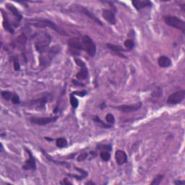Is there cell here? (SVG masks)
<instances>
[{"instance_id": "9", "label": "cell", "mask_w": 185, "mask_h": 185, "mask_svg": "<svg viewBox=\"0 0 185 185\" xmlns=\"http://www.w3.org/2000/svg\"><path fill=\"white\" fill-rule=\"evenodd\" d=\"M142 102L136 103L135 104L132 105H122V106H119L115 107L119 111L124 112V113H130V112L137 111L142 107Z\"/></svg>"}, {"instance_id": "5", "label": "cell", "mask_w": 185, "mask_h": 185, "mask_svg": "<svg viewBox=\"0 0 185 185\" xmlns=\"http://www.w3.org/2000/svg\"><path fill=\"white\" fill-rule=\"evenodd\" d=\"M60 51H61V48L59 46H54L51 48H49L45 52L46 53V55L42 54V56H40V65L46 66L47 64L50 63L55 55L59 54Z\"/></svg>"}, {"instance_id": "11", "label": "cell", "mask_w": 185, "mask_h": 185, "mask_svg": "<svg viewBox=\"0 0 185 185\" xmlns=\"http://www.w3.org/2000/svg\"><path fill=\"white\" fill-rule=\"evenodd\" d=\"M115 159L117 164L122 166L127 162V156L124 151L118 150L115 153Z\"/></svg>"}, {"instance_id": "21", "label": "cell", "mask_w": 185, "mask_h": 185, "mask_svg": "<svg viewBox=\"0 0 185 185\" xmlns=\"http://www.w3.org/2000/svg\"><path fill=\"white\" fill-rule=\"evenodd\" d=\"M56 145L59 147H65L67 146V141L65 138H59L56 140Z\"/></svg>"}, {"instance_id": "4", "label": "cell", "mask_w": 185, "mask_h": 185, "mask_svg": "<svg viewBox=\"0 0 185 185\" xmlns=\"http://www.w3.org/2000/svg\"><path fill=\"white\" fill-rule=\"evenodd\" d=\"M165 23L167 26L176 28L182 32L183 33H185V23L184 20L179 19V17L176 16L167 15L164 17Z\"/></svg>"}, {"instance_id": "10", "label": "cell", "mask_w": 185, "mask_h": 185, "mask_svg": "<svg viewBox=\"0 0 185 185\" xmlns=\"http://www.w3.org/2000/svg\"><path fill=\"white\" fill-rule=\"evenodd\" d=\"M26 150L29 155V158L25 162V164L23 166V168L24 170H35L36 164H35V158H33L31 151L28 148H26Z\"/></svg>"}, {"instance_id": "36", "label": "cell", "mask_w": 185, "mask_h": 185, "mask_svg": "<svg viewBox=\"0 0 185 185\" xmlns=\"http://www.w3.org/2000/svg\"><path fill=\"white\" fill-rule=\"evenodd\" d=\"M185 183L184 181H180V180H177V181H174V184H177V185H181V184H184Z\"/></svg>"}, {"instance_id": "12", "label": "cell", "mask_w": 185, "mask_h": 185, "mask_svg": "<svg viewBox=\"0 0 185 185\" xmlns=\"http://www.w3.org/2000/svg\"><path fill=\"white\" fill-rule=\"evenodd\" d=\"M102 16L108 23H110V24L114 25L116 23V17L114 12L111 11V10L105 9V10H103Z\"/></svg>"}, {"instance_id": "3", "label": "cell", "mask_w": 185, "mask_h": 185, "mask_svg": "<svg viewBox=\"0 0 185 185\" xmlns=\"http://www.w3.org/2000/svg\"><path fill=\"white\" fill-rule=\"evenodd\" d=\"M81 38V48L82 50L85 51L90 56H94L96 52V46L95 43L88 35H85Z\"/></svg>"}, {"instance_id": "20", "label": "cell", "mask_w": 185, "mask_h": 185, "mask_svg": "<svg viewBox=\"0 0 185 185\" xmlns=\"http://www.w3.org/2000/svg\"><path fill=\"white\" fill-rule=\"evenodd\" d=\"M92 120H93L96 123L98 124L99 126H101V127L103 128H111V124H106V123H104V122L101 120L100 117H99L98 116H94V117H92Z\"/></svg>"}, {"instance_id": "25", "label": "cell", "mask_w": 185, "mask_h": 185, "mask_svg": "<svg viewBox=\"0 0 185 185\" xmlns=\"http://www.w3.org/2000/svg\"><path fill=\"white\" fill-rule=\"evenodd\" d=\"M48 98L47 97H43L41 99H38V100H35V101H32L31 102H30V105H34L35 104H38V105H44V104H46V102H47L48 101Z\"/></svg>"}, {"instance_id": "30", "label": "cell", "mask_w": 185, "mask_h": 185, "mask_svg": "<svg viewBox=\"0 0 185 185\" xmlns=\"http://www.w3.org/2000/svg\"><path fill=\"white\" fill-rule=\"evenodd\" d=\"M88 157V153H82L79 156H78L77 160V161H85V160H86L87 158Z\"/></svg>"}, {"instance_id": "13", "label": "cell", "mask_w": 185, "mask_h": 185, "mask_svg": "<svg viewBox=\"0 0 185 185\" xmlns=\"http://www.w3.org/2000/svg\"><path fill=\"white\" fill-rule=\"evenodd\" d=\"M6 7H7V8H8V10L11 12V13L12 14V15H13L14 17H15V22L17 23V25L19 26V23L20 22L21 20L23 19V15H21V13L20 12L19 10H17V9L13 5L6 4Z\"/></svg>"}, {"instance_id": "18", "label": "cell", "mask_w": 185, "mask_h": 185, "mask_svg": "<svg viewBox=\"0 0 185 185\" xmlns=\"http://www.w3.org/2000/svg\"><path fill=\"white\" fill-rule=\"evenodd\" d=\"M26 41H27V38H26V35H20V36L17 37V38L14 41V46H16V47L19 48V49L20 48H23V46H25V45H26Z\"/></svg>"}, {"instance_id": "37", "label": "cell", "mask_w": 185, "mask_h": 185, "mask_svg": "<svg viewBox=\"0 0 185 185\" xmlns=\"http://www.w3.org/2000/svg\"><path fill=\"white\" fill-rule=\"evenodd\" d=\"M72 82H73L74 84H75V85H83V86H84V84H82V83H79L77 81L73 80Z\"/></svg>"}, {"instance_id": "23", "label": "cell", "mask_w": 185, "mask_h": 185, "mask_svg": "<svg viewBox=\"0 0 185 185\" xmlns=\"http://www.w3.org/2000/svg\"><path fill=\"white\" fill-rule=\"evenodd\" d=\"M100 157L104 161H109L110 158H111V154L108 153V151L103 150L101 152Z\"/></svg>"}, {"instance_id": "33", "label": "cell", "mask_w": 185, "mask_h": 185, "mask_svg": "<svg viewBox=\"0 0 185 185\" xmlns=\"http://www.w3.org/2000/svg\"><path fill=\"white\" fill-rule=\"evenodd\" d=\"M74 62H76V64H77L79 67H80V68L81 67H86V66H85V62L83 61H82L81 59H74Z\"/></svg>"}, {"instance_id": "34", "label": "cell", "mask_w": 185, "mask_h": 185, "mask_svg": "<svg viewBox=\"0 0 185 185\" xmlns=\"http://www.w3.org/2000/svg\"><path fill=\"white\" fill-rule=\"evenodd\" d=\"M72 93H73L74 95H78L79 96H84L85 95H86L87 92L85 91V90H83V91H80V92H77V91L73 92H72Z\"/></svg>"}, {"instance_id": "22", "label": "cell", "mask_w": 185, "mask_h": 185, "mask_svg": "<svg viewBox=\"0 0 185 185\" xmlns=\"http://www.w3.org/2000/svg\"><path fill=\"white\" fill-rule=\"evenodd\" d=\"M69 101H70V104L71 106H72V108H76L79 105V101L77 99H76L75 96L73 93L70 94V99H69Z\"/></svg>"}, {"instance_id": "38", "label": "cell", "mask_w": 185, "mask_h": 185, "mask_svg": "<svg viewBox=\"0 0 185 185\" xmlns=\"http://www.w3.org/2000/svg\"><path fill=\"white\" fill-rule=\"evenodd\" d=\"M86 184H95V183L92 182V181H88V182H86Z\"/></svg>"}, {"instance_id": "14", "label": "cell", "mask_w": 185, "mask_h": 185, "mask_svg": "<svg viewBox=\"0 0 185 185\" xmlns=\"http://www.w3.org/2000/svg\"><path fill=\"white\" fill-rule=\"evenodd\" d=\"M132 4L133 5L134 8L137 10H140L143 8H150L152 5V3L150 1L145 0V1H141V0H135L132 2Z\"/></svg>"}, {"instance_id": "27", "label": "cell", "mask_w": 185, "mask_h": 185, "mask_svg": "<svg viewBox=\"0 0 185 185\" xmlns=\"http://www.w3.org/2000/svg\"><path fill=\"white\" fill-rule=\"evenodd\" d=\"M134 41L132 39H127V40L124 41V46L126 47V49L127 50H131L134 47Z\"/></svg>"}, {"instance_id": "28", "label": "cell", "mask_w": 185, "mask_h": 185, "mask_svg": "<svg viewBox=\"0 0 185 185\" xmlns=\"http://www.w3.org/2000/svg\"><path fill=\"white\" fill-rule=\"evenodd\" d=\"M106 120L109 124H114L115 123V118L112 114H107V115L106 116Z\"/></svg>"}, {"instance_id": "29", "label": "cell", "mask_w": 185, "mask_h": 185, "mask_svg": "<svg viewBox=\"0 0 185 185\" xmlns=\"http://www.w3.org/2000/svg\"><path fill=\"white\" fill-rule=\"evenodd\" d=\"M12 62H13V65H14V69H15V71H19L20 69V65L18 59H17V57L15 56H13L12 58Z\"/></svg>"}, {"instance_id": "26", "label": "cell", "mask_w": 185, "mask_h": 185, "mask_svg": "<svg viewBox=\"0 0 185 185\" xmlns=\"http://www.w3.org/2000/svg\"><path fill=\"white\" fill-rule=\"evenodd\" d=\"M163 177H164V176L162 175V174H158V175L156 176V177L154 178L152 182H151V185H158L161 184V182L163 180Z\"/></svg>"}, {"instance_id": "24", "label": "cell", "mask_w": 185, "mask_h": 185, "mask_svg": "<svg viewBox=\"0 0 185 185\" xmlns=\"http://www.w3.org/2000/svg\"><path fill=\"white\" fill-rule=\"evenodd\" d=\"M2 96L5 100L10 101L12 99L13 95H12V92L8 91V90H3V91H2Z\"/></svg>"}, {"instance_id": "16", "label": "cell", "mask_w": 185, "mask_h": 185, "mask_svg": "<svg viewBox=\"0 0 185 185\" xmlns=\"http://www.w3.org/2000/svg\"><path fill=\"white\" fill-rule=\"evenodd\" d=\"M158 64L161 67H163V68H167V67H169L171 66L172 62L171 60L170 59V58L168 57V56H161L159 58H158Z\"/></svg>"}, {"instance_id": "31", "label": "cell", "mask_w": 185, "mask_h": 185, "mask_svg": "<svg viewBox=\"0 0 185 185\" xmlns=\"http://www.w3.org/2000/svg\"><path fill=\"white\" fill-rule=\"evenodd\" d=\"M12 102L14 104H19L20 103V98L17 94H14L13 96H12L11 99Z\"/></svg>"}, {"instance_id": "15", "label": "cell", "mask_w": 185, "mask_h": 185, "mask_svg": "<svg viewBox=\"0 0 185 185\" xmlns=\"http://www.w3.org/2000/svg\"><path fill=\"white\" fill-rule=\"evenodd\" d=\"M2 15L3 17V27H4L5 29L7 31H8L9 33H14V29L12 27L11 23H10V20H9L8 16H7V14L5 13L3 10H2Z\"/></svg>"}, {"instance_id": "35", "label": "cell", "mask_w": 185, "mask_h": 185, "mask_svg": "<svg viewBox=\"0 0 185 185\" xmlns=\"http://www.w3.org/2000/svg\"><path fill=\"white\" fill-rule=\"evenodd\" d=\"M60 184H64V185H69V184H72V183H71L70 181L67 180V179H64L63 180L60 182Z\"/></svg>"}, {"instance_id": "8", "label": "cell", "mask_w": 185, "mask_h": 185, "mask_svg": "<svg viewBox=\"0 0 185 185\" xmlns=\"http://www.w3.org/2000/svg\"><path fill=\"white\" fill-rule=\"evenodd\" d=\"M74 6H75V10H77L78 12L84 14L85 15H86L87 17H89V18H90L91 20H92L94 22L96 23L97 24L100 25V26H103V23L98 18V17H96V16L94 15L91 12L89 11L88 9L84 8V7H83L82 5H75Z\"/></svg>"}, {"instance_id": "17", "label": "cell", "mask_w": 185, "mask_h": 185, "mask_svg": "<svg viewBox=\"0 0 185 185\" xmlns=\"http://www.w3.org/2000/svg\"><path fill=\"white\" fill-rule=\"evenodd\" d=\"M106 46H107L108 49H109L110 50L114 51V52L117 53V54L120 55V56H123V57L126 58V56L122 54V51H124V49L121 46L114 45V44H106Z\"/></svg>"}, {"instance_id": "32", "label": "cell", "mask_w": 185, "mask_h": 185, "mask_svg": "<svg viewBox=\"0 0 185 185\" xmlns=\"http://www.w3.org/2000/svg\"><path fill=\"white\" fill-rule=\"evenodd\" d=\"M97 148H99V150H111V146L109 145H101V146H98Z\"/></svg>"}, {"instance_id": "19", "label": "cell", "mask_w": 185, "mask_h": 185, "mask_svg": "<svg viewBox=\"0 0 185 185\" xmlns=\"http://www.w3.org/2000/svg\"><path fill=\"white\" fill-rule=\"evenodd\" d=\"M88 76V69H87L86 67H81L80 70L77 72V74H76V77H77L78 80H84L87 79Z\"/></svg>"}, {"instance_id": "6", "label": "cell", "mask_w": 185, "mask_h": 185, "mask_svg": "<svg viewBox=\"0 0 185 185\" xmlns=\"http://www.w3.org/2000/svg\"><path fill=\"white\" fill-rule=\"evenodd\" d=\"M58 120V116L50 117H31L30 122L32 124H37L39 126H44L56 122Z\"/></svg>"}, {"instance_id": "1", "label": "cell", "mask_w": 185, "mask_h": 185, "mask_svg": "<svg viewBox=\"0 0 185 185\" xmlns=\"http://www.w3.org/2000/svg\"><path fill=\"white\" fill-rule=\"evenodd\" d=\"M28 24L31 25L32 26L37 28H46L49 27L53 29L54 31H56L62 35H67V33H65V31L59 28L57 26L54 22L49 20L46 19H32L28 21Z\"/></svg>"}, {"instance_id": "7", "label": "cell", "mask_w": 185, "mask_h": 185, "mask_svg": "<svg viewBox=\"0 0 185 185\" xmlns=\"http://www.w3.org/2000/svg\"><path fill=\"white\" fill-rule=\"evenodd\" d=\"M185 98V90H179L171 94L168 97L166 103L170 105H176L181 103Z\"/></svg>"}, {"instance_id": "2", "label": "cell", "mask_w": 185, "mask_h": 185, "mask_svg": "<svg viewBox=\"0 0 185 185\" xmlns=\"http://www.w3.org/2000/svg\"><path fill=\"white\" fill-rule=\"evenodd\" d=\"M51 38L48 33H44V35H39L38 38L35 42L34 45L36 51L40 54H44L48 49L51 43Z\"/></svg>"}]
</instances>
